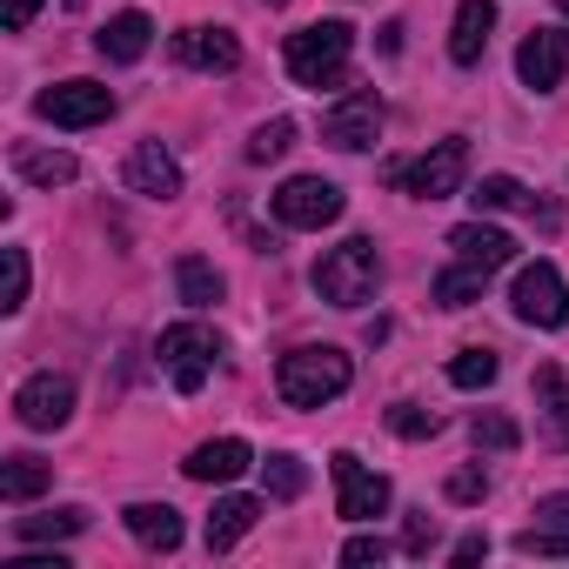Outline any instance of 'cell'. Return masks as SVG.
<instances>
[{"instance_id":"cell-25","label":"cell","mask_w":569,"mask_h":569,"mask_svg":"<svg viewBox=\"0 0 569 569\" xmlns=\"http://www.w3.org/2000/svg\"><path fill=\"white\" fill-rule=\"evenodd\" d=\"M88 529V509H48V516H14V536L21 542H68Z\"/></svg>"},{"instance_id":"cell-1","label":"cell","mask_w":569,"mask_h":569,"mask_svg":"<svg viewBox=\"0 0 569 569\" xmlns=\"http://www.w3.org/2000/svg\"><path fill=\"white\" fill-rule=\"evenodd\" d=\"M376 289H382V254L369 234H349L316 261V296L329 309H362V302H376Z\"/></svg>"},{"instance_id":"cell-6","label":"cell","mask_w":569,"mask_h":569,"mask_svg":"<svg viewBox=\"0 0 569 569\" xmlns=\"http://www.w3.org/2000/svg\"><path fill=\"white\" fill-rule=\"evenodd\" d=\"M34 114L54 121V128H101L114 114V88H101V81H54V88L34 94Z\"/></svg>"},{"instance_id":"cell-42","label":"cell","mask_w":569,"mask_h":569,"mask_svg":"<svg viewBox=\"0 0 569 569\" xmlns=\"http://www.w3.org/2000/svg\"><path fill=\"white\" fill-rule=\"evenodd\" d=\"M268 8H281V0H268Z\"/></svg>"},{"instance_id":"cell-21","label":"cell","mask_w":569,"mask_h":569,"mask_svg":"<svg viewBox=\"0 0 569 569\" xmlns=\"http://www.w3.org/2000/svg\"><path fill=\"white\" fill-rule=\"evenodd\" d=\"M476 201V214H502V208H529L542 228H556V208H536V194L516 181V174H482V188L469 194Z\"/></svg>"},{"instance_id":"cell-16","label":"cell","mask_w":569,"mask_h":569,"mask_svg":"<svg viewBox=\"0 0 569 569\" xmlns=\"http://www.w3.org/2000/svg\"><path fill=\"white\" fill-rule=\"evenodd\" d=\"M449 248H456V261H476V268H509L516 261V241L502 234V228H489V221H462V228H449Z\"/></svg>"},{"instance_id":"cell-15","label":"cell","mask_w":569,"mask_h":569,"mask_svg":"<svg viewBox=\"0 0 569 569\" xmlns=\"http://www.w3.org/2000/svg\"><path fill=\"white\" fill-rule=\"evenodd\" d=\"M148 41H154V21L141 14V8H128V14H114L101 34H94V48H101V61H114V68H134L141 54H148Z\"/></svg>"},{"instance_id":"cell-8","label":"cell","mask_w":569,"mask_h":569,"mask_svg":"<svg viewBox=\"0 0 569 569\" xmlns=\"http://www.w3.org/2000/svg\"><path fill=\"white\" fill-rule=\"evenodd\" d=\"M376 134H382V94H369V88L342 94V101L322 114V141H329V148H342V154L376 148Z\"/></svg>"},{"instance_id":"cell-38","label":"cell","mask_w":569,"mask_h":569,"mask_svg":"<svg viewBox=\"0 0 569 569\" xmlns=\"http://www.w3.org/2000/svg\"><path fill=\"white\" fill-rule=\"evenodd\" d=\"M41 14V0H0V21H8V34H28Z\"/></svg>"},{"instance_id":"cell-33","label":"cell","mask_w":569,"mask_h":569,"mask_svg":"<svg viewBox=\"0 0 569 569\" xmlns=\"http://www.w3.org/2000/svg\"><path fill=\"white\" fill-rule=\"evenodd\" d=\"M0 309L8 316L28 309V248H8V289H0Z\"/></svg>"},{"instance_id":"cell-5","label":"cell","mask_w":569,"mask_h":569,"mask_svg":"<svg viewBox=\"0 0 569 569\" xmlns=\"http://www.w3.org/2000/svg\"><path fill=\"white\" fill-rule=\"evenodd\" d=\"M462 174H469V141H462V134H449V141H436L422 161H402L396 188H409L416 201H449V194L462 188Z\"/></svg>"},{"instance_id":"cell-10","label":"cell","mask_w":569,"mask_h":569,"mask_svg":"<svg viewBox=\"0 0 569 569\" xmlns=\"http://www.w3.org/2000/svg\"><path fill=\"white\" fill-rule=\"evenodd\" d=\"M516 74H522V88L556 94L562 74H569V28H529L522 48H516Z\"/></svg>"},{"instance_id":"cell-13","label":"cell","mask_w":569,"mask_h":569,"mask_svg":"<svg viewBox=\"0 0 569 569\" xmlns=\"http://www.w3.org/2000/svg\"><path fill=\"white\" fill-rule=\"evenodd\" d=\"M121 181H128V194H148V201H174L181 194V168H174V154L161 141H134Z\"/></svg>"},{"instance_id":"cell-26","label":"cell","mask_w":569,"mask_h":569,"mask_svg":"<svg viewBox=\"0 0 569 569\" xmlns=\"http://www.w3.org/2000/svg\"><path fill=\"white\" fill-rule=\"evenodd\" d=\"M174 289H181V302H188V309H214V302H221V274H214V261L188 254V261L174 268Z\"/></svg>"},{"instance_id":"cell-2","label":"cell","mask_w":569,"mask_h":569,"mask_svg":"<svg viewBox=\"0 0 569 569\" xmlns=\"http://www.w3.org/2000/svg\"><path fill=\"white\" fill-rule=\"evenodd\" d=\"M349 48H356V28L349 21H316L302 34H289V48H281V61H289V81L296 88H342L349 74Z\"/></svg>"},{"instance_id":"cell-7","label":"cell","mask_w":569,"mask_h":569,"mask_svg":"<svg viewBox=\"0 0 569 569\" xmlns=\"http://www.w3.org/2000/svg\"><path fill=\"white\" fill-rule=\"evenodd\" d=\"M274 221H281V228H329V221H342V188L322 181V174L281 181V188H274Z\"/></svg>"},{"instance_id":"cell-22","label":"cell","mask_w":569,"mask_h":569,"mask_svg":"<svg viewBox=\"0 0 569 569\" xmlns=\"http://www.w3.org/2000/svg\"><path fill=\"white\" fill-rule=\"evenodd\" d=\"M14 168L34 181V188H68L81 174V161L68 148H14Z\"/></svg>"},{"instance_id":"cell-29","label":"cell","mask_w":569,"mask_h":569,"mask_svg":"<svg viewBox=\"0 0 569 569\" xmlns=\"http://www.w3.org/2000/svg\"><path fill=\"white\" fill-rule=\"evenodd\" d=\"M536 396L549 402V436L569 449V382H562L556 369H542V376H536Z\"/></svg>"},{"instance_id":"cell-9","label":"cell","mask_w":569,"mask_h":569,"mask_svg":"<svg viewBox=\"0 0 569 569\" xmlns=\"http://www.w3.org/2000/svg\"><path fill=\"white\" fill-rule=\"evenodd\" d=\"M329 469H336V509L349 516V522H376L382 509H389V476H376V469H362V456H329Z\"/></svg>"},{"instance_id":"cell-4","label":"cell","mask_w":569,"mask_h":569,"mask_svg":"<svg viewBox=\"0 0 569 569\" xmlns=\"http://www.w3.org/2000/svg\"><path fill=\"white\" fill-rule=\"evenodd\" d=\"M509 309H516V322H529V329H562V322H569V289H562L556 261H529V268H516Z\"/></svg>"},{"instance_id":"cell-30","label":"cell","mask_w":569,"mask_h":569,"mask_svg":"<svg viewBox=\"0 0 569 569\" xmlns=\"http://www.w3.org/2000/svg\"><path fill=\"white\" fill-rule=\"evenodd\" d=\"M469 436H476V449H496V456H509V449L522 442V429H516L509 416H496V409H482V416L469 422Z\"/></svg>"},{"instance_id":"cell-32","label":"cell","mask_w":569,"mask_h":569,"mask_svg":"<svg viewBox=\"0 0 569 569\" xmlns=\"http://www.w3.org/2000/svg\"><path fill=\"white\" fill-rule=\"evenodd\" d=\"M389 429H396L402 442H429V436L442 429V416H436V409H416V402H396V409H389Z\"/></svg>"},{"instance_id":"cell-39","label":"cell","mask_w":569,"mask_h":569,"mask_svg":"<svg viewBox=\"0 0 569 569\" xmlns=\"http://www.w3.org/2000/svg\"><path fill=\"white\" fill-rule=\"evenodd\" d=\"M536 522H569V496H542L536 502Z\"/></svg>"},{"instance_id":"cell-11","label":"cell","mask_w":569,"mask_h":569,"mask_svg":"<svg viewBox=\"0 0 569 569\" xmlns=\"http://www.w3.org/2000/svg\"><path fill=\"white\" fill-rule=\"evenodd\" d=\"M208 356H214V336H208L201 322H174V329H161V369L174 376L181 396H194V389L208 382Z\"/></svg>"},{"instance_id":"cell-20","label":"cell","mask_w":569,"mask_h":569,"mask_svg":"<svg viewBox=\"0 0 569 569\" xmlns=\"http://www.w3.org/2000/svg\"><path fill=\"white\" fill-rule=\"evenodd\" d=\"M121 522H128V536H134L141 549H154V556H174V549H181V516H174L168 502H134Z\"/></svg>"},{"instance_id":"cell-31","label":"cell","mask_w":569,"mask_h":569,"mask_svg":"<svg viewBox=\"0 0 569 569\" xmlns=\"http://www.w3.org/2000/svg\"><path fill=\"white\" fill-rule=\"evenodd\" d=\"M289 148H296V121H281V114H274V121H261V128H254L248 161H281Z\"/></svg>"},{"instance_id":"cell-18","label":"cell","mask_w":569,"mask_h":569,"mask_svg":"<svg viewBox=\"0 0 569 569\" xmlns=\"http://www.w3.org/2000/svg\"><path fill=\"white\" fill-rule=\"evenodd\" d=\"M254 522H261V496H221L208 509V556H228Z\"/></svg>"},{"instance_id":"cell-12","label":"cell","mask_w":569,"mask_h":569,"mask_svg":"<svg viewBox=\"0 0 569 569\" xmlns=\"http://www.w3.org/2000/svg\"><path fill=\"white\" fill-rule=\"evenodd\" d=\"M14 416H21L28 429H61V422L74 416V382H68V376H54V369L28 376V382H21V396H14Z\"/></svg>"},{"instance_id":"cell-19","label":"cell","mask_w":569,"mask_h":569,"mask_svg":"<svg viewBox=\"0 0 569 569\" xmlns=\"http://www.w3.org/2000/svg\"><path fill=\"white\" fill-rule=\"evenodd\" d=\"M489 34H496V8H489V0H462V8H456V34H449V61L476 68L482 48H489Z\"/></svg>"},{"instance_id":"cell-27","label":"cell","mask_w":569,"mask_h":569,"mask_svg":"<svg viewBox=\"0 0 569 569\" xmlns=\"http://www.w3.org/2000/svg\"><path fill=\"white\" fill-rule=\"evenodd\" d=\"M261 489H268L274 502H296V496L309 489V469H302V456H289V449H281V456H268V462H261Z\"/></svg>"},{"instance_id":"cell-41","label":"cell","mask_w":569,"mask_h":569,"mask_svg":"<svg viewBox=\"0 0 569 569\" xmlns=\"http://www.w3.org/2000/svg\"><path fill=\"white\" fill-rule=\"evenodd\" d=\"M8 569H68V556H14Z\"/></svg>"},{"instance_id":"cell-23","label":"cell","mask_w":569,"mask_h":569,"mask_svg":"<svg viewBox=\"0 0 569 569\" xmlns=\"http://www.w3.org/2000/svg\"><path fill=\"white\" fill-rule=\"evenodd\" d=\"M482 289H489V268H476V261H456V268H442L429 281V296L442 309H469V302H482Z\"/></svg>"},{"instance_id":"cell-36","label":"cell","mask_w":569,"mask_h":569,"mask_svg":"<svg viewBox=\"0 0 569 569\" xmlns=\"http://www.w3.org/2000/svg\"><path fill=\"white\" fill-rule=\"evenodd\" d=\"M489 496V476L482 469H456L449 476V502H482Z\"/></svg>"},{"instance_id":"cell-37","label":"cell","mask_w":569,"mask_h":569,"mask_svg":"<svg viewBox=\"0 0 569 569\" xmlns=\"http://www.w3.org/2000/svg\"><path fill=\"white\" fill-rule=\"evenodd\" d=\"M402 549H409V556H429V549H436V516H409V522H402Z\"/></svg>"},{"instance_id":"cell-40","label":"cell","mask_w":569,"mask_h":569,"mask_svg":"<svg viewBox=\"0 0 569 569\" xmlns=\"http://www.w3.org/2000/svg\"><path fill=\"white\" fill-rule=\"evenodd\" d=\"M482 549H489V536H462V542H456V549H449V556H456V562H476V556H482Z\"/></svg>"},{"instance_id":"cell-3","label":"cell","mask_w":569,"mask_h":569,"mask_svg":"<svg viewBox=\"0 0 569 569\" xmlns=\"http://www.w3.org/2000/svg\"><path fill=\"white\" fill-rule=\"evenodd\" d=\"M356 382V369H349V356L342 349H289L281 356V369H274V389H281V402L289 409H322V402H336L342 389Z\"/></svg>"},{"instance_id":"cell-14","label":"cell","mask_w":569,"mask_h":569,"mask_svg":"<svg viewBox=\"0 0 569 569\" xmlns=\"http://www.w3.org/2000/svg\"><path fill=\"white\" fill-rule=\"evenodd\" d=\"M174 61L201 68V74H234L241 68V41L228 28H181L174 34Z\"/></svg>"},{"instance_id":"cell-35","label":"cell","mask_w":569,"mask_h":569,"mask_svg":"<svg viewBox=\"0 0 569 569\" xmlns=\"http://www.w3.org/2000/svg\"><path fill=\"white\" fill-rule=\"evenodd\" d=\"M382 556H389L382 536H349V542H342V562H349V569H369V562H382Z\"/></svg>"},{"instance_id":"cell-28","label":"cell","mask_w":569,"mask_h":569,"mask_svg":"<svg viewBox=\"0 0 569 569\" xmlns=\"http://www.w3.org/2000/svg\"><path fill=\"white\" fill-rule=\"evenodd\" d=\"M496 376H502L496 349H462V356L449 362V382H456V389H489Z\"/></svg>"},{"instance_id":"cell-17","label":"cell","mask_w":569,"mask_h":569,"mask_svg":"<svg viewBox=\"0 0 569 569\" xmlns=\"http://www.w3.org/2000/svg\"><path fill=\"white\" fill-rule=\"evenodd\" d=\"M248 462H254V449H248L241 436H214V442H201V449H194L181 469H188L194 482H234Z\"/></svg>"},{"instance_id":"cell-34","label":"cell","mask_w":569,"mask_h":569,"mask_svg":"<svg viewBox=\"0 0 569 569\" xmlns=\"http://www.w3.org/2000/svg\"><path fill=\"white\" fill-rule=\"evenodd\" d=\"M516 549H522V556H569V529L536 522V529H522V536H516Z\"/></svg>"},{"instance_id":"cell-24","label":"cell","mask_w":569,"mask_h":569,"mask_svg":"<svg viewBox=\"0 0 569 569\" xmlns=\"http://www.w3.org/2000/svg\"><path fill=\"white\" fill-rule=\"evenodd\" d=\"M48 482H54V469L41 456H8V462H0V496H8V502H34Z\"/></svg>"}]
</instances>
